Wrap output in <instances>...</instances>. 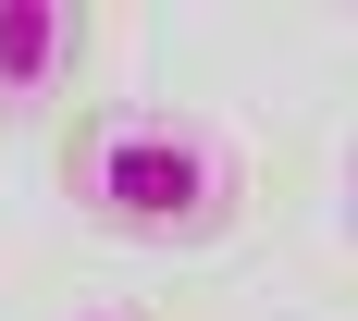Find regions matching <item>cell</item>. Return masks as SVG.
<instances>
[{"instance_id":"obj_3","label":"cell","mask_w":358,"mask_h":321,"mask_svg":"<svg viewBox=\"0 0 358 321\" xmlns=\"http://www.w3.org/2000/svg\"><path fill=\"white\" fill-rule=\"evenodd\" d=\"M62 321H161L148 297H87V309H62Z\"/></svg>"},{"instance_id":"obj_2","label":"cell","mask_w":358,"mask_h":321,"mask_svg":"<svg viewBox=\"0 0 358 321\" xmlns=\"http://www.w3.org/2000/svg\"><path fill=\"white\" fill-rule=\"evenodd\" d=\"M87 50H99V13L87 0H0V136L74 124Z\"/></svg>"},{"instance_id":"obj_1","label":"cell","mask_w":358,"mask_h":321,"mask_svg":"<svg viewBox=\"0 0 358 321\" xmlns=\"http://www.w3.org/2000/svg\"><path fill=\"white\" fill-rule=\"evenodd\" d=\"M62 211L136 259H198L248 235L259 148L198 99H87L62 124Z\"/></svg>"},{"instance_id":"obj_4","label":"cell","mask_w":358,"mask_h":321,"mask_svg":"<svg viewBox=\"0 0 358 321\" xmlns=\"http://www.w3.org/2000/svg\"><path fill=\"white\" fill-rule=\"evenodd\" d=\"M334 222L358 235V136H346V161H334Z\"/></svg>"}]
</instances>
